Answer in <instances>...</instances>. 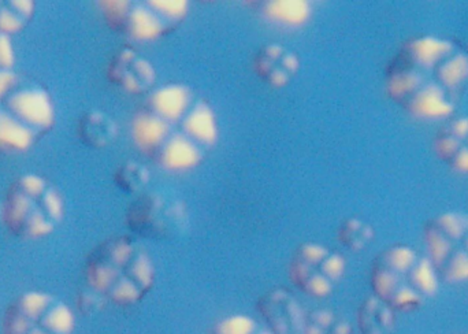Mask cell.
<instances>
[{
    "instance_id": "1",
    "label": "cell",
    "mask_w": 468,
    "mask_h": 334,
    "mask_svg": "<svg viewBox=\"0 0 468 334\" xmlns=\"http://www.w3.org/2000/svg\"><path fill=\"white\" fill-rule=\"evenodd\" d=\"M56 121V102L42 83L13 69L0 72V152H28Z\"/></svg>"
},
{
    "instance_id": "2",
    "label": "cell",
    "mask_w": 468,
    "mask_h": 334,
    "mask_svg": "<svg viewBox=\"0 0 468 334\" xmlns=\"http://www.w3.org/2000/svg\"><path fill=\"white\" fill-rule=\"evenodd\" d=\"M86 288L117 306H132L154 285V266L148 255L125 236L107 238L86 260Z\"/></svg>"
},
{
    "instance_id": "3",
    "label": "cell",
    "mask_w": 468,
    "mask_h": 334,
    "mask_svg": "<svg viewBox=\"0 0 468 334\" xmlns=\"http://www.w3.org/2000/svg\"><path fill=\"white\" fill-rule=\"evenodd\" d=\"M66 217L58 187L45 176L28 173L10 184L4 199V224L21 240H42L56 233Z\"/></svg>"
},
{
    "instance_id": "4",
    "label": "cell",
    "mask_w": 468,
    "mask_h": 334,
    "mask_svg": "<svg viewBox=\"0 0 468 334\" xmlns=\"http://www.w3.org/2000/svg\"><path fill=\"white\" fill-rule=\"evenodd\" d=\"M76 315L58 296L26 290L7 306L2 334H73Z\"/></svg>"
},
{
    "instance_id": "5",
    "label": "cell",
    "mask_w": 468,
    "mask_h": 334,
    "mask_svg": "<svg viewBox=\"0 0 468 334\" xmlns=\"http://www.w3.org/2000/svg\"><path fill=\"white\" fill-rule=\"evenodd\" d=\"M290 278L307 295L322 299L333 292L342 278L345 260L341 255L315 243H304L290 262Z\"/></svg>"
},
{
    "instance_id": "6",
    "label": "cell",
    "mask_w": 468,
    "mask_h": 334,
    "mask_svg": "<svg viewBox=\"0 0 468 334\" xmlns=\"http://www.w3.org/2000/svg\"><path fill=\"white\" fill-rule=\"evenodd\" d=\"M187 213L178 200L158 194H141L127 211V227L144 238H165L184 225Z\"/></svg>"
},
{
    "instance_id": "7",
    "label": "cell",
    "mask_w": 468,
    "mask_h": 334,
    "mask_svg": "<svg viewBox=\"0 0 468 334\" xmlns=\"http://www.w3.org/2000/svg\"><path fill=\"white\" fill-rule=\"evenodd\" d=\"M107 78L124 91L143 95L157 83V72L151 62L130 47H122L114 54L107 67Z\"/></svg>"
},
{
    "instance_id": "8",
    "label": "cell",
    "mask_w": 468,
    "mask_h": 334,
    "mask_svg": "<svg viewBox=\"0 0 468 334\" xmlns=\"http://www.w3.org/2000/svg\"><path fill=\"white\" fill-rule=\"evenodd\" d=\"M254 67L263 83L273 88H285L298 76L300 59L290 48L270 43L258 51Z\"/></svg>"
},
{
    "instance_id": "9",
    "label": "cell",
    "mask_w": 468,
    "mask_h": 334,
    "mask_svg": "<svg viewBox=\"0 0 468 334\" xmlns=\"http://www.w3.org/2000/svg\"><path fill=\"white\" fill-rule=\"evenodd\" d=\"M259 307L277 334H304L306 319L301 315L298 301L287 290L274 289L266 293Z\"/></svg>"
},
{
    "instance_id": "10",
    "label": "cell",
    "mask_w": 468,
    "mask_h": 334,
    "mask_svg": "<svg viewBox=\"0 0 468 334\" xmlns=\"http://www.w3.org/2000/svg\"><path fill=\"white\" fill-rule=\"evenodd\" d=\"M78 137L84 146L94 149H103L111 146L118 136L117 122L100 110L86 111L77 127Z\"/></svg>"
},
{
    "instance_id": "11",
    "label": "cell",
    "mask_w": 468,
    "mask_h": 334,
    "mask_svg": "<svg viewBox=\"0 0 468 334\" xmlns=\"http://www.w3.org/2000/svg\"><path fill=\"white\" fill-rule=\"evenodd\" d=\"M189 91L181 86H168L155 92L149 99L148 113L154 114L163 121H178L189 106Z\"/></svg>"
},
{
    "instance_id": "12",
    "label": "cell",
    "mask_w": 468,
    "mask_h": 334,
    "mask_svg": "<svg viewBox=\"0 0 468 334\" xmlns=\"http://www.w3.org/2000/svg\"><path fill=\"white\" fill-rule=\"evenodd\" d=\"M170 124L158 118L154 114L144 111L133 121V137L135 143L148 154H158L170 136Z\"/></svg>"
},
{
    "instance_id": "13",
    "label": "cell",
    "mask_w": 468,
    "mask_h": 334,
    "mask_svg": "<svg viewBox=\"0 0 468 334\" xmlns=\"http://www.w3.org/2000/svg\"><path fill=\"white\" fill-rule=\"evenodd\" d=\"M168 169H190L201 160L200 149L185 135L171 136L158 152Z\"/></svg>"
},
{
    "instance_id": "14",
    "label": "cell",
    "mask_w": 468,
    "mask_h": 334,
    "mask_svg": "<svg viewBox=\"0 0 468 334\" xmlns=\"http://www.w3.org/2000/svg\"><path fill=\"white\" fill-rule=\"evenodd\" d=\"M36 4L31 0H0V34L12 37L34 20Z\"/></svg>"
},
{
    "instance_id": "15",
    "label": "cell",
    "mask_w": 468,
    "mask_h": 334,
    "mask_svg": "<svg viewBox=\"0 0 468 334\" xmlns=\"http://www.w3.org/2000/svg\"><path fill=\"white\" fill-rule=\"evenodd\" d=\"M408 108L421 118H440L451 114L452 106L443 99V91L435 86H424L408 99Z\"/></svg>"
},
{
    "instance_id": "16",
    "label": "cell",
    "mask_w": 468,
    "mask_h": 334,
    "mask_svg": "<svg viewBox=\"0 0 468 334\" xmlns=\"http://www.w3.org/2000/svg\"><path fill=\"white\" fill-rule=\"evenodd\" d=\"M185 136L193 143L212 144L217 138L214 114L209 106L198 105L184 121Z\"/></svg>"
},
{
    "instance_id": "17",
    "label": "cell",
    "mask_w": 468,
    "mask_h": 334,
    "mask_svg": "<svg viewBox=\"0 0 468 334\" xmlns=\"http://www.w3.org/2000/svg\"><path fill=\"white\" fill-rule=\"evenodd\" d=\"M265 15L276 23L287 26H299L310 17L307 2H268L265 4Z\"/></svg>"
},
{
    "instance_id": "18",
    "label": "cell",
    "mask_w": 468,
    "mask_h": 334,
    "mask_svg": "<svg viewBox=\"0 0 468 334\" xmlns=\"http://www.w3.org/2000/svg\"><path fill=\"white\" fill-rule=\"evenodd\" d=\"M117 187L127 194H140L149 183V170L141 163L127 160L122 163L114 175Z\"/></svg>"
},
{
    "instance_id": "19",
    "label": "cell",
    "mask_w": 468,
    "mask_h": 334,
    "mask_svg": "<svg viewBox=\"0 0 468 334\" xmlns=\"http://www.w3.org/2000/svg\"><path fill=\"white\" fill-rule=\"evenodd\" d=\"M451 46L440 40L432 39V37H424L407 46L405 53L410 56L411 61L418 62L423 66H432L437 64L448 51Z\"/></svg>"
},
{
    "instance_id": "20",
    "label": "cell",
    "mask_w": 468,
    "mask_h": 334,
    "mask_svg": "<svg viewBox=\"0 0 468 334\" xmlns=\"http://www.w3.org/2000/svg\"><path fill=\"white\" fill-rule=\"evenodd\" d=\"M304 334H350V326L337 319L333 312L318 309L306 318Z\"/></svg>"
},
{
    "instance_id": "21",
    "label": "cell",
    "mask_w": 468,
    "mask_h": 334,
    "mask_svg": "<svg viewBox=\"0 0 468 334\" xmlns=\"http://www.w3.org/2000/svg\"><path fill=\"white\" fill-rule=\"evenodd\" d=\"M441 81L449 88L460 86L468 77V58L464 56H456L449 59L446 64L441 65L438 69Z\"/></svg>"
},
{
    "instance_id": "22",
    "label": "cell",
    "mask_w": 468,
    "mask_h": 334,
    "mask_svg": "<svg viewBox=\"0 0 468 334\" xmlns=\"http://www.w3.org/2000/svg\"><path fill=\"white\" fill-rule=\"evenodd\" d=\"M370 238H371V229L356 218L347 219L340 229L341 243L350 248H361L369 241Z\"/></svg>"
},
{
    "instance_id": "23",
    "label": "cell",
    "mask_w": 468,
    "mask_h": 334,
    "mask_svg": "<svg viewBox=\"0 0 468 334\" xmlns=\"http://www.w3.org/2000/svg\"><path fill=\"white\" fill-rule=\"evenodd\" d=\"M416 257L407 247H394L383 254L381 265L393 273H407L415 266Z\"/></svg>"
},
{
    "instance_id": "24",
    "label": "cell",
    "mask_w": 468,
    "mask_h": 334,
    "mask_svg": "<svg viewBox=\"0 0 468 334\" xmlns=\"http://www.w3.org/2000/svg\"><path fill=\"white\" fill-rule=\"evenodd\" d=\"M426 244L429 249L430 262L432 266H443L448 259L451 244L448 238L438 228H429L426 232Z\"/></svg>"
},
{
    "instance_id": "25",
    "label": "cell",
    "mask_w": 468,
    "mask_h": 334,
    "mask_svg": "<svg viewBox=\"0 0 468 334\" xmlns=\"http://www.w3.org/2000/svg\"><path fill=\"white\" fill-rule=\"evenodd\" d=\"M412 282L419 292L424 295H432L438 288L437 276H435L434 266L430 260H421L418 265L412 268Z\"/></svg>"
},
{
    "instance_id": "26",
    "label": "cell",
    "mask_w": 468,
    "mask_h": 334,
    "mask_svg": "<svg viewBox=\"0 0 468 334\" xmlns=\"http://www.w3.org/2000/svg\"><path fill=\"white\" fill-rule=\"evenodd\" d=\"M212 334H257V326L249 318L230 317L218 323Z\"/></svg>"
},
{
    "instance_id": "27",
    "label": "cell",
    "mask_w": 468,
    "mask_h": 334,
    "mask_svg": "<svg viewBox=\"0 0 468 334\" xmlns=\"http://www.w3.org/2000/svg\"><path fill=\"white\" fill-rule=\"evenodd\" d=\"M445 278L449 282L468 281L467 252H459L449 260L445 268Z\"/></svg>"
},
{
    "instance_id": "28",
    "label": "cell",
    "mask_w": 468,
    "mask_h": 334,
    "mask_svg": "<svg viewBox=\"0 0 468 334\" xmlns=\"http://www.w3.org/2000/svg\"><path fill=\"white\" fill-rule=\"evenodd\" d=\"M437 228L446 238H462L463 233L467 229V221L462 218V217L449 214V216H443L438 219Z\"/></svg>"
},
{
    "instance_id": "29",
    "label": "cell",
    "mask_w": 468,
    "mask_h": 334,
    "mask_svg": "<svg viewBox=\"0 0 468 334\" xmlns=\"http://www.w3.org/2000/svg\"><path fill=\"white\" fill-rule=\"evenodd\" d=\"M103 303H105V299L97 295L94 290L89 289V288L78 293V309L84 312V314H92V312L99 311L102 309Z\"/></svg>"
},
{
    "instance_id": "30",
    "label": "cell",
    "mask_w": 468,
    "mask_h": 334,
    "mask_svg": "<svg viewBox=\"0 0 468 334\" xmlns=\"http://www.w3.org/2000/svg\"><path fill=\"white\" fill-rule=\"evenodd\" d=\"M15 62V48L12 37L0 34V72L13 69Z\"/></svg>"
},
{
    "instance_id": "31",
    "label": "cell",
    "mask_w": 468,
    "mask_h": 334,
    "mask_svg": "<svg viewBox=\"0 0 468 334\" xmlns=\"http://www.w3.org/2000/svg\"><path fill=\"white\" fill-rule=\"evenodd\" d=\"M392 301L399 309H412L419 303V295L410 288H402V289H397L396 295L392 298Z\"/></svg>"
},
{
    "instance_id": "32",
    "label": "cell",
    "mask_w": 468,
    "mask_h": 334,
    "mask_svg": "<svg viewBox=\"0 0 468 334\" xmlns=\"http://www.w3.org/2000/svg\"><path fill=\"white\" fill-rule=\"evenodd\" d=\"M459 152V143L451 136H443L437 141V154L443 159H451Z\"/></svg>"
},
{
    "instance_id": "33",
    "label": "cell",
    "mask_w": 468,
    "mask_h": 334,
    "mask_svg": "<svg viewBox=\"0 0 468 334\" xmlns=\"http://www.w3.org/2000/svg\"><path fill=\"white\" fill-rule=\"evenodd\" d=\"M454 169L462 173H468V149H460L453 157Z\"/></svg>"
},
{
    "instance_id": "34",
    "label": "cell",
    "mask_w": 468,
    "mask_h": 334,
    "mask_svg": "<svg viewBox=\"0 0 468 334\" xmlns=\"http://www.w3.org/2000/svg\"><path fill=\"white\" fill-rule=\"evenodd\" d=\"M451 130L454 136H457V137H464V136H468V119H457L456 122L452 124Z\"/></svg>"
},
{
    "instance_id": "35",
    "label": "cell",
    "mask_w": 468,
    "mask_h": 334,
    "mask_svg": "<svg viewBox=\"0 0 468 334\" xmlns=\"http://www.w3.org/2000/svg\"><path fill=\"white\" fill-rule=\"evenodd\" d=\"M0 222H4V200H0Z\"/></svg>"
},
{
    "instance_id": "36",
    "label": "cell",
    "mask_w": 468,
    "mask_h": 334,
    "mask_svg": "<svg viewBox=\"0 0 468 334\" xmlns=\"http://www.w3.org/2000/svg\"><path fill=\"white\" fill-rule=\"evenodd\" d=\"M259 334H273V333H268V331H263V333H259Z\"/></svg>"
},
{
    "instance_id": "37",
    "label": "cell",
    "mask_w": 468,
    "mask_h": 334,
    "mask_svg": "<svg viewBox=\"0 0 468 334\" xmlns=\"http://www.w3.org/2000/svg\"><path fill=\"white\" fill-rule=\"evenodd\" d=\"M467 251H468V240H467ZM467 254H468V252H467Z\"/></svg>"
}]
</instances>
